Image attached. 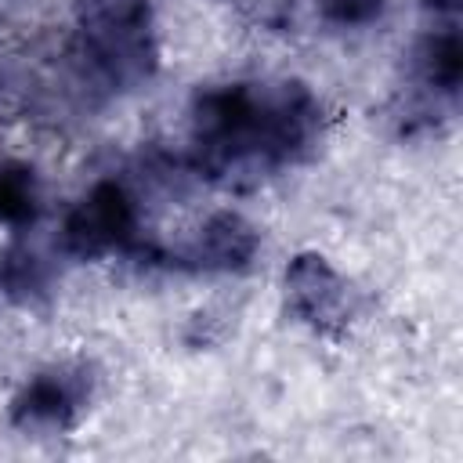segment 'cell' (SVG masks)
I'll return each instance as SVG.
<instances>
[{"label":"cell","mask_w":463,"mask_h":463,"mask_svg":"<svg viewBox=\"0 0 463 463\" xmlns=\"http://www.w3.org/2000/svg\"><path fill=\"white\" fill-rule=\"evenodd\" d=\"M391 0H318V22L329 33H365L387 18Z\"/></svg>","instance_id":"30bf717a"},{"label":"cell","mask_w":463,"mask_h":463,"mask_svg":"<svg viewBox=\"0 0 463 463\" xmlns=\"http://www.w3.org/2000/svg\"><path fill=\"white\" fill-rule=\"evenodd\" d=\"M420 7H423L434 22H459L463 0H420Z\"/></svg>","instance_id":"7c38bea8"},{"label":"cell","mask_w":463,"mask_h":463,"mask_svg":"<svg viewBox=\"0 0 463 463\" xmlns=\"http://www.w3.org/2000/svg\"><path fill=\"white\" fill-rule=\"evenodd\" d=\"M58 246L47 250L40 246L29 228L14 232L7 239V246L0 250V293L14 304V307H40L54 297L61 264H58Z\"/></svg>","instance_id":"ba28073f"},{"label":"cell","mask_w":463,"mask_h":463,"mask_svg":"<svg viewBox=\"0 0 463 463\" xmlns=\"http://www.w3.org/2000/svg\"><path fill=\"white\" fill-rule=\"evenodd\" d=\"M98 398V369L87 358H61L36 369L11 398L7 420L22 434H61Z\"/></svg>","instance_id":"5b68a950"},{"label":"cell","mask_w":463,"mask_h":463,"mask_svg":"<svg viewBox=\"0 0 463 463\" xmlns=\"http://www.w3.org/2000/svg\"><path fill=\"white\" fill-rule=\"evenodd\" d=\"M54 246L65 260L90 264L105 257H123L148 271H159V253H163V242L145 232L141 192L123 174L98 177L65 210Z\"/></svg>","instance_id":"3957f363"},{"label":"cell","mask_w":463,"mask_h":463,"mask_svg":"<svg viewBox=\"0 0 463 463\" xmlns=\"http://www.w3.org/2000/svg\"><path fill=\"white\" fill-rule=\"evenodd\" d=\"M463 83V40L459 22H434L409 51L405 83L394 101V127L402 137L438 134L456 112Z\"/></svg>","instance_id":"277c9868"},{"label":"cell","mask_w":463,"mask_h":463,"mask_svg":"<svg viewBox=\"0 0 463 463\" xmlns=\"http://www.w3.org/2000/svg\"><path fill=\"white\" fill-rule=\"evenodd\" d=\"M43 206L40 177L22 159H0V224L11 232H25L36 224Z\"/></svg>","instance_id":"9c48e42d"},{"label":"cell","mask_w":463,"mask_h":463,"mask_svg":"<svg viewBox=\"0 0 463 463\" xmlns=\"http://www.w3.org/2000/svg\"><path fill=\"white\" fill-rule=\"evenodd\" d=\"M282 300L286 311L322 336H340L358 318V293L354 286L333 268L329 257L304 250L293 253L282 271Z\"/></svg>","instance_id":"8992f818"},{"label":"cell","mask_w":463,"mask_h":463,"mask_svg":"<svg viewBox=\"0 0 463 463\" xmlns=\"http://www.w3.org/2000/svg\"><path fill=\"white\" fill-rule=\"evenodd\" d=\"M224 4H232L239 14H246L264 29H282L293 22V0H224Z\"/></svg>","instance_id":"8fae6325"},{"label":"cell","mask_w":463,"mask_h":463,"mask_svg":"<svg viewBox=\"0 0 463 463\" xmlns=\"http://www.w3.org/2000/svg\"><path fill=\"white\" fill-rule=\"evenodd\" d=\"M322 98L293 76L206 83L188 101L184 166L195 181L250 192L304 166L326 137Z\"/></svg>","instance_id":"6da1fadb"},{"label":"cell","mask_w":463,"mask_h":463,"mask_svg":"<svg viewBox=\"0 0 463 463\" xmlns=\"http://www.w3.org/2000/svg\"><path fill=\"white\" fill-rule=\"evenodd\" d=\"M87 109L148 87L163 61L152 0H72L61 51Z\"/></svg>","instance_id":"7a4b0ae2"},{"label":"cell","mask_w":463,"mask_h":463,"mask_svg":"<svg viewBox=\"0 0 463 463\" xmlns=\"http://www.w3.org/2000/svg\"><path fill=\"white\" fill-rule=\"evenodd\" d=\"M260 253V228L239 210H213L184 242L166 246L159 271L181 275H242Z\"/></svg>","instance_id":"52a82bcc"}]
</instances>
